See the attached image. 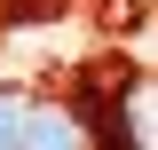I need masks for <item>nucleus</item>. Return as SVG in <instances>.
<instances>
[{"mask_svg":"<svg viewBox=\"0 0 158 150\" xmlns=\"http://www.w3.org/2000/svg\"><path fill=\"white\" fill-rule=\"evenodd\" d=\"M0 150H24V103L0 95Z\"/></svg>","mask_w":158,"mask_h":150,"instance_id":"obj_2","label":"nucleus"},{"mask_svg":"<svg viewBox=\"0 0 158 150\" xmlns=\"http://www.w3.org/2000/svg\"><path fill=\"white\" fill-rule=\"evenodd\" d=\"M24 150H79V119H56V111H24Z\"/></svg>","mask_w":158,"mask_h":150,"instance_id":"obj_1","label":"nucleus"}]
</instances>
